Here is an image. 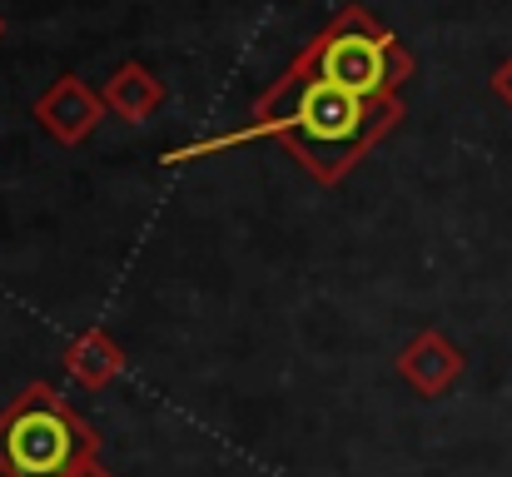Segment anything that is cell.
<instances>
[{
	"mask_svg": "<svg viewBox=\"0 0 512 477\" xmlns=\"http://www.w3.org/2000/svg\"><path fill=\"white\" fill-rule=\"evenodd\" d=\"M398 120H403V100H363V95L343 90V85L314 75L309 65L294 60V65L259 95V105H254V115H249L244 130L219 135V140H194V145L165 150V164L219 155V150H234V145H244V140H279L319 184H339V179H348V174L368 159V150H373Z\"/></svg>",
	"mask_w": 512,
	"mask_h": 477,
	"instance_id": "6da1fadb",
	"label": "cell"
},
{
	"mask_svg": "<svg viewBox=\"0 0 512 477\" xmlns=\"http://www.w3.org/2000/svg\"><path fill=\"white\" fill-rule=\"evenodd\" d=\"M100 458V433L50 383H25L0 408V477H70Z\"/></svg>",
	"mask_w": 512,
	"mask_h": 477,
	"instance_id": "7a4b0ae2",
	"label": "cell"
},
{
	"mask_svg": "<svg viewBox=\"0 0 512 477\" xmlns=\"http://www.w3.org/2000/svg\"><path fill=\"white\" fill-rule=\"evenodd\" d=\"M299 65L363 100H403V85L413 80V50L363 5H343L299 50Z\"/></svg>",
	"mask_w": 512,
	"mask_h": 477,
	"instance_id": "3957f363",
	"label": "cell"
},
{
	"mask_svg": "<svg viewBox=\"0 0 512 477\" xmlns=\"http://www.w3.org/2000/svg\"><path fill=\"white\" fill-rule=\"evenodd\" d=\"M105 115H110V110H105V95L90 90V80H80V75H60V80L35 100V125H40L55 145H85V140L100 130Z\"/></svg>",
	"mask_w": 512,
	"mask_h": 477,
	"instance_id": "277c9868",
	"label": "cell"
},
{
	"mask_svg": "<svg viewBox=\"0 0 512 477\" xmlns=\"http://www.w3.org/2000/svg\"><path fill=\"white\" fill-rule=\"evenodd\" d=\"M393 368H398V378H403L418 398H443V393L463 378L468 358H463V348H458L448 333L423 328V333H413V338L398 348Z\"/></svg>",
	"mask_w": 512,
	"mask_h": 477,
	"instance_id": "5b68a950",
	"label": "cell"
},
{
	"mask_svg": "<svg viewBox=\"0 0 512 477\" xmlns=\"http://www.w3.org/2000/svg\"><path fill=\"white\" fill-rule=\"evenodd\" d=\"M60 368H65L80 388L100 393V388H110V383L125 373V348L115 343L110 328H85V333H75V338L60 348Z\"/></svg>",
	"mask_w": 512,
	"mask_h": 477,
	"instance_id": "8992f818",
	"label": "cell"
},
{
	"mask_svg": "<svg viewBox=\"0 0 512 477\" xmlns=\"http://www.w3.org/2000/svg\"><path fill=\"white\" fill-rule=\"evenodd\" d=\"M105 110L110 115H120L125 125H145L155 110H160V100H165V85L155 80V70L150 65H140V60H125L110 80H105Z\"/></svg>",
	"mask_w": 512,
	"mask_h": 477,
	"instance_id": "52a82bcc",
	"label": "cell"
},
{
	"mask_svg": "<svg viewBox=\"0 0 512 477\" xmlns=\"http://www.w3.org/2000/svg\"><path fill=\"white\" fill-rule=\"evenodd\" d=\"M493 95H498V100L512 110V55L498 65V70H493Z\"/></svg>",
	"mask_w": 512,
	"mask_h": 477,
	"instance_id": "ba28073f",
	"label": "cell"
},
{
	"mask_svg": "<svg viewBox=\"0 0 512 477\" xmlns=\"http://www.w3.org/2000/svg\"><path fill=\"white\" fill-rule=\"evenodd\" d=\"M70 477H115V473H110V468H105V463L95 458V463H85V468H75V473H70Z\"/></svg>",
	"mask_w": 512,
	"mask_h": 477,
	"instance_id": "9c48e42d",
	"label": "cell"
},
{
	"mask_svg": "<svg viewBox=\"0 0 512 477\" xmlns=\"http://www.w3.org/2000/svg\"><path fill=\"white\" fill-rule=\"evenodd\" d=\"M0 35H5V20H0Z\"/></svg>",
	"mask_w": 512,
	"mask_h": 477,
	"instance_id": "30bf717a",
	"label": "cell"
}]
</instances>
